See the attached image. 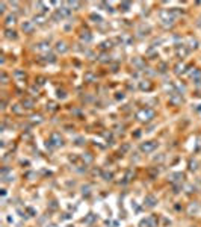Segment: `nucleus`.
Returning <instances> with one entry per match:
<instances>
[{"mask_svg":"<svg viewBox=\"0 0 201 227\" xmlns=\"http://www.w3.org/2000/svg\"><path fill=\"white\" fill-rule=\"evenodd\" d=\"M36 50H38V52H47V50H50V44H48V43H41V44H38Z\"/></svg>","mask_w":201,"mask_h":227,"instance_id":"1a4fd4ad","label":"nucleus"},{"mask_svg":"<svg viewBox=\"0 0 201 227\" xmlns=\"http://www.w3.org/2000/svg\"><path fill=\"white\" fill-rule=\"evenodd\" d=\"M107 47H112V41H105V43H101V49H107Z\"/></svg>","mask_w":201,"mask_h":227,"instance_id":"4be33fe9","label":"nucleus"},{"mask_svg":"<svg viewBox=\"0 0 201 227\" xmlns=\"http://www.w3.org/2000/svg\"><path fill=\"white\" fill-rule=\"evenodd\" d=\"M15 20H17V18H15V15H8L5 23H6V26H11V24H14V23H15Z\"/></svg>","mask_w":201,"mask_h":227,"instance_id":"ddd939ff","label":"nucleus"},{"mask_svg":"<svg viewBox=\"0 0 201 227\" xmlns=\"http://www.w3.org/2000/svg\"><path fill=\"white\" fill-rule=\"evenodd\" d=\"M33 108V100H30V98H24L23 100V108Z\"/></svg>","mask_w":201,"mask_h":227,"instance_id":"4468645a","label":"nucleus"},{"mask_svg":"<svg viewBox=\"0 0 201 227\" xmlns=\"http://www.w3.org/2000/svg\"><path fill=\"white\" fill-rule=\"evenodd\" d=\"M52 141L54 145H62V138L59 136V133H52Z\"/></svg>","mask_w":201,"mask_h":227,"instance_id":"6e6552de","label":"nucleus"},{"mask_svg":"<svg viewBox=\"0 0 201 227\" xmlns=\"http://www.w3.org/2000/svg\"><path fill=\"white\" fill-rule=\"evenodd\" d=\"M36 82H38L39 85H44V83H45V79H44V77H38V79H36Z\"/></svg>","mask_w":201,"mask_h":227,"instance_id":"bb28decb","label":"nucleus"},{"mask_svg":"<svg viewBox=\"0 0 201 227\" xmlns=\"http://www.w3.org/2000/svg\"><path fill=\"white\" fill-rule=\"evenodd\" d=\"M2 80H3V83H6V82H8V76H6L5 73H2Z\"/></svg>","mask_w":201,"mask_h":227,"instance_id":"cd10ccee","label":"nucleus"},{"mask_svg":"<svg viewBox=\"0 0 201 227\" xmlns=\"http://www.w3.org/2000/svg\"><path fill=\"white\" fill-rule=\"evenodd\" d=\"M192 79H193V82H195L197 85H200V83H201V70H195V71H193Z\"/></svg>","mask_w":201,"mask_h":227,"instance_id":"0eeeda50","label":"nucleus"},{"mask_svg":"<svg viewBox=\"0 0 201 227\" xmlns=\"http://www.w3.org/2000/svg\"><path fill=\"white\" fill-rule=\"evenodd\" d=\"M23 30L27 32V34H32V32H33V24H32L30 21H24V23H23Z\"/></svg>","mask_w":201,"mask_h":227,"instance_id":"423d86ee","label":"nucleus"},{"mask_svg":"<svg viewBox=\"0 0 201 227\" xmlns=\"http://www.w3.org/2000/svg\"><path fill=\"white\" fill-rule=\"evenodd\" d=\"M136 117L139 118L141 121H150V120L154 117V111L150 109V108H145V109H141Z\"/></svg>","mask_w":201,"mask_h":227,"instance_id":"f257e3e1","label":"nucleus"},{"mask_svg":"<svg viewBox=\"0 0 201 227\" xmlns=\"http://www.w3.org/2000/svg\"><path fill=\"white\" fill-rule=\"evenodd\" d=\"M12 111H14L15 114H23V108H21L20 105H14L12 106Z\"/></svg>","mask_w":201,"mask_h":227,"instance_id":"6ab92c4d","label":"nucleus"},{"mask_svg":"<svg viewBox=\"0 0 201 227\" xmlns=\"http://www.w3.org/2000/svg\"><path fill=\"white\" fill-rule=\"evenodd\" d=\"M91 18H92V20H97V23H100V21H101V17H98V15H95V14H92V15H91Z\"/></svg>","mask_w":201,"mask_h":227,"instance_id":"393cba45","label":"nucleus"},{"mask_svg":"<svg viewBox=\"0 0 201 227\" xmlns=\"http://www.w3.org/2000/svg\"><path fill=\"white\" fill-rule=\"evenodd\" d=\"M139 88L142 91H148V89H151V83H150L148 80H144V82L139 83Z\"/></svg>","mask_w":201,"mask_h":227,"instance_id":"f8f14e48","label":"nucleus"},{"mask_svg":"<svg viewBox=\"0 0 201 227\" xmlns=\"http://www.w3.org/2000/svg\"><path fill=\"white\" fill-rule=\"evenodd\" d=\"M160 18H162V21H165V23H172V21H174L172 11H162V12H160Z\"/></svg>","mask_w":201,"mask_h":227,"instance_id":"f03ea898","label":"nucleus"},{"mask_svg":"<svg viewBox=\"0 0 201 227\" xmlns=\"http://www.w3.org/2000/svg\"><path fill=\"white\" fill-rule=\"evenodd\" d=\"M154 149H156V142H153V141L145 142V144H142V145H141V150H142V151H145V153H150V151H153Z\"/></svg>","mask_w":201,"mask_h":227,"instance_id":"7ed1b4c3","label":"nucleus"},{"mask_svg":"<svg viewBox=\"0 0 201 227\" xmlns=\"http://www.w3.org/2000/svg\"><path fill=\"white\" fill-rule=\"evenodd\" d=\"M68 50V47H67V44L64 43V41H59V43L56 44V52L58 53H65Z\"/></svg>","mask_w":201,"mask_h":227,"instance_id":"39448f33","label":"nucleus"},{"mask_svg":"<svg viewBox=\"0 0 201 227\" xmlns=\"http://www.w3.org/2000/svg\"><path fill=\"white\" fill-rule=\"evenodd\" d=\"M169 102H171L172 105H180V103L183 102V98H182V96H175V94H172V97L169 98Z\"/></svg>","mask_w":201,"mask_h":227,"instance_id":"9d476101","label":"nucleus"},{"mask_svg":"<svg viewBox=\"0 0 201 227\" xmlns=\"http://www.w3.org/2000/svg\"><path fill=\"white\" fill-rule=\"evenodd\" d=\"M33 20H35V21H36V23H38V24H43V23H44V20H45V18H44L43 15H35V18H33Z\"/></svg>","mask_w":201,"mask_h":227,"instance_id":"aec40b11","label":"nucleus"},{"mask_svg":"<svg viewBox=\"0 0 201 227\" xmlns=\"http://www.w3.org/2000/svg\"><path fill=\"white\" fill-rule=\"evenodd\" d=\"M58 96L62 97V98H65V92H64V91H62V92H61V91H58Z\"/></svg>","mask_w":201,"mask_h":227,"instance_id":"c756f323","label":"nucleus"},{"mask_svg":"<svg viewBox=\"0 0 201 227\" xmlns=\"http://www.w3.org/2000/svg\"><path fill=\"white\" fill-rule=\"evenodd\" d=\"M58 109V106L54 102H50V103H47V111H56Z\"/></svg>","mask_w":201,"mask_h":227,"instance_id":"f3484780","label":"nucleus"},{"mask_svg":"<svg viewBox=\"0 0 201 227\" xmlns=\"http://www.w3.org/2000/svg\"><path fill=\"white\" fill-rule=\"evenodd\" d=\"M85 79H86V80H89V82H91V80L94 79V76H92L91 73H86V74H85Z\"/></svg>","mask_w":201,"mask_h":227,"instance_id":"a878e982","label":"nucleus"},{"mask_svg":"<svg viewBox=\"0 0 201 227\" xmlns=\"http://www.w3.org/2000/svg\"><path fill=\"white\" fill-rule=\"evenodd\" d=\"M105 179L106 180H110V179H112V174H110V173H105Z\"/></svg>","mask_w":201,"mask_h":227,"instance_id":"c85d7f7f","label":"nucleus"},{"mask_svg":"<svg viewBox=\"0 0 201 227\" xmlns=\"http://www.w3.org/2000/svg\"><path fill=\"white\" fill-rule=\"evenodd\" d=\"M175 52H177V55L180 56V58H184L188 53H189V50L184 47V45H177V49H175Z\"/></svg>","mask_w":201,"mask_h":227,"instance_id":"20e7f679","label":"nucleus"},{"mask_svg":"<svg viewBox=\"0 0 201 227\" xmlns=\"http://www.w3.org/2000/svg\"><path fill=\"white\" fill-rule=\"evenodd\" d=\"M100 61H101V62H109V61H110V58H107V55L103 53V55L100 56Z\"/></svg>","mask_w":201,"mask_h":227,"instance_id":"5701e85b","label":"nucleus"},{"mask_svg":"<svg viewBox=\"0 0 201 227\" xmlns=\"http://www.w3.org/2000/svg\"><path fill=\"white\" fill-rule=\"evenodd\" d=\"M82 39L86 41V43H89V41L92 39V36L89 35V32H83V34H82Z\"/></svg>","mask_w":201,"mask_h":227,"instance_id":"dca6fc26","label":"nucleus"},{"mask_svg":"<svg viewBox=\"0 0 201 227\" xmlns=\"http://www.w3.org/2000/svg\"><path fill=\"white\" fill-rule=\"evenodd\" d=\"M14 76H15L17 79H23V80H24V79H26V73H23V71L17 70L15 73H14Z\"/></svg>","mask_w":201,"mask_h":227,"instance_id":"2eb2a0df","label":"nucleus"},{"mask_svg":"<svg viewBox=\"0 0 201 227\" xmlns=\"http://www.w3.org/2000/svg\"><path fill=\"white\" fill-rule=\"evenodd\" d=\"M6 38H17V35H15V32L14 30H6Z\"/></svg>","mask_w":201,"mask_h":227,"instance_id":"412c9836","label":"nucleus"},{"mask_svg":"<svg viewBox=\"0 0 201 227\" xmlns=\"http://www.w3.org/2000/svg\"><path fill=\"white\" fill-rule=\"evenodd\" d=\"M183 68H184V64H177V65H175V73H177V74L183 73Z\"/></svg>","mask_w":201,"mask_h":227,"instance_id":"a211bd4d","label":"nucleus"},{"mask_svg":"<svg viewBox=\"0 0 201 227\" xmlns=\"http://www.w3.org/2000/svg\"><path fill=\"white\" fill-rule=\"evenodd\" d=\"M32 121L41 123V121H43V120H41V115H33V117H32Z\"/></svg>","mask_w":201,"mask_h":227,"instance_id":"b1692460","label":"nucleus"},{"mask_svg":"<svg viewBox=\"0 0 201 227\" xmlns=\"http://www.w3.org/2000/svg\"><path fill=\"white\" fill-rule=\"evenodd\" d=\"M127 150H129V144H126V145L121 149V151H127Z\"/></svg>","mask_w":201,"mask_h":227,"instance_id":"7c9ffc66","label":"nucleus"},{"mask_svg":"<svg viewBox=\"0 0 201 227\" xmlns=\"http://www.w3.org/2000/svg\"><path fill=\"white\" fill-rule=\"evenodd\" d=\"M145 203H147V206L153 208V206L156 204V198H154L153 195H147V197H145Z\"/></svg>","mask_w":201,"mask_h":227,"instance_id":"9b49d317","label":"nucleus"}]
</instances>
